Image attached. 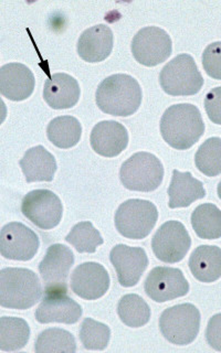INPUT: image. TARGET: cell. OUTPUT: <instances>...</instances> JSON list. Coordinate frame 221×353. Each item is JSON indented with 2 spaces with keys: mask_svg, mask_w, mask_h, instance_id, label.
Returning <instances> with one entry per match:
<instances>
[{
  "mask_svg": "<svg viewBox=\"0 0 221 353\" xmlns=\"http://www.w3.org/2000/svg\"><path fill=\"white\" fill-rule=\"evenodd\" d=\"M164 141L177 150L193 147L204 132V123L193 104H176L167 108L160 121Z\"/></svg>",
  "mask_w": 221,
  "mask_h": 353,
  "instance_id": "1",
  "label": "cell"
},
{
  "mask_svg": "<svg viewBox=\"0 0 221 353\" xmlns=\"http://www.w3.org/2000/svg\"><path fill=\"white\" fill-rule=\"evenodd\" d=\"M95 101L103 113L127 117L141 106L142 88L131 75H110L99 83Z\"/></svg>",
  "mask_w": 221,
  "mask_h": 353,
  "instance_id": "2",
  "label": "cell"
},
{
  "mask_svg": "<svg viewBox=\"0 0 221 353\" xmlns=\"http://www.w3.org/2000/svg\"><path fill=\"white\" fill-rule=\"evenodd\" d=\"M41 296V283L32 270L7 268L0 272V305L5 308H31Z\"/></svg>",
  "mask_w": 221,
  "mask_h": 353,
  "instance_id": "3",
  "label": "cell"
},
{
  "mask_svg": "<svg viewBox=\"0 0 221 353\" xmlns=\"http://www.w3.org/2000/svg\"><path fill=\"white\" fill-rule=\"evenodd\" d=\"M160 83L164 92L171 97H191L202 90L204 79L193 57L184 53L164 66Z\"/></svg>",
  "mask_w": 221,
  "mask_h": 353,
  "instance_id": "4",
  "label": "cell"
},
{
  "mask_svg": "<svg viewBox=\"0 0 221 353\" xmlns=\"http://www.w3.org/2000/svg\"><path fill=\"white\" fill-rule=\"evenodd\" d=\"M157 219V208L154 203L131 199L122 203L116 211L115 228L126 239L143 240L154 229Z\"/></svg>",
  "mask_w": 221,
  "mask_h": 353,
  "instance_id": "5",
  "label": "cell"
},
{
  "mask_svg": "<svg viewBox=\"0 0 221 353\" xmlns=\"http://www.w3.org/2000/svg\"><path fill=\"white\" fill-rule=\"evenodd\" d=\"M119 178L128 190L151 192L163 182V163L153 154L137 152L122 165Z\"/></svg>",
  "mask_w": 221,
  "mask_h": 353,
  "instance_id": "6",
  "label": "cell"
},
{
  "mask_svg": "<svg viewBox=\"0 0 221 353\" xmlns=\"http://www.w3.org/2000/svg\"><path fill=\"white\" fill-rule=\"evenodd\" d=\"M160 332L177 345H191L200 329V312L193 303H180L164 310L160 318Z\"/></svg>",
  "mask_w": 221,
  "mask_h": 353,
  "instance_id": "7",
  "label": "cell"
},
{
  "mask_svg": "<svg viewBox=\"0 0 221 353\" xmlns=\"http://www.w3.org/2000/svg\"><path fill=\"white\" fill-rule=\"evenodd\" d=\"M21 212L39 229L51 230L60 223L64 205L55 192L39 189L31 191L23 198Z\"/></svg>",
  "mask_w": 221,
  "mask_h": 353,
  "instance_id": "8",
  "label": "cell"
},
{
  "mask_svg": "<svg viewBox=\"0 0 221 353\" xmlns=\"http://www.w3.org/2000/svg\"><path fill=\"white\" fill-rule=\"evenodd\" d=\"M133 57L138 63L156 66L171 57L173 43L169 33L158 27L143 28L133 38Z\"/></svg>",
  "mask_w": 221,
  "mask_h": 353,
  "instance_id": "9",
  "label": "cell"
},
{
  "mask_svg": "<svg viewBox=\"0 0 221 353\" xmlns=\"http://www.w3.org/2000/svg\"><path fill=\"white\" fill-rule=\"evenodd\" d=\"M191 235L184 224L178 221H169L160 226L152 240L155 256L169 264L180 262L189 251Z\"/></svg>",
  "mask_w": 221,
  "mask_h": 353,
  "instance_id": "10",
  "label": "cell"
},
{
  "mask_svg": "<svg viewBox=\"0 0 221 353\" xmlns=\"http://www.w3.org/2000/svg\"><path fill=\"white\" fill-rule=\"evenodd\" d=\"M75 264V255L69 248L53 244L39 265L46 292H68V277Z\"/></svg>",
  "mask_w": 221,
  "mask_h": 353,
  "instance_id": "11",
  "label": "cell"
},
{
  "mask_svg": "<svg viewBox=\"0 0 221 353\" xmlns=\"http://www.w3.org/2000/svg\"><path fill=\"white\" fill-rule=\"evenodd\" d=\"M38 235L25 224L11 222L0 232V253L5 259L30 261L38 252Z\"/></svg>",
  "mask_w": 221,
  "mask_h": 353,
  "instance_id": "12",
  "label": "cell"
},
{
  "mask_svg": "<svg viewBox=\"0 0 221 353\" xmlns=\"http://www.w3.org/2000/svg\"><path fill=\"white\" fill-rule=\"evenodd\" d=\"M189 284L182 270L173 268H155L145 281V292L156 303H166L186 296Z\"/></svg>",
  "mask_w": 221,
  "mask_h": 353,
  "instance_id": "13",
  "label": "cell"
},
{
  "mask_svg": "<svg viewBox=\"0 0 221 353\" xmlns=\"http://www.w3.org/2000/svg\"><path fill=\"white\" fill-rule=\"evenodd\" d=\"M110 259L123 287L135 286L148 266V257L144 248H131L124 244L112 248Z\"/></svg>",
  "mask_w": 221,
  "mask_h": 353,
  "instance_id": "14",
  "label": "cell"
},
{
  "mask_svg": "<svg viewBox=\"0 0 221 353\" xmlns=\"http://www.w3.org/2000/svg\"><path fill=\"white\" fill-rule=\"evenodd\" d=\"M110 276L102 265L83 263L75 268L71 276V290L75 295L95 301L103 297L110 288Z\"/></svg>",
  "mask_w": 221,
  "mask_h": 353,
  "instance_id": "15",
  "label": "cell"
},
{
  "mask_svg": "<svg viewBox=\"0 0 221 353\" xmlns=\"http://www.w3.org/2000/svg\"><path fill=\"white\" fill-rule=\"evenodd\" d=\"M82 308L73 301L68 292H46L36 312L40 323H66L72 325L80 320Z\"/></svg>",
  "mask_w": 221,
  "mask_h": 353,
  "instance_id": "16",
  "label": "cell"
},
{
  "mask_svg": "<svg viewBox=\"0 0 221 353\" xmlns=\"http://www.w3.org/2000/svg\"><path fill=\"white\" fill-rule=\"evenodd\" d=\"M35 85V75L25 64L8 63L1 66L0 93L10 101L20 102L30 97Z\"/></svg>",
  "mask_w": 221,
  "mask_h": 353,
  "instance_id": "17",
  "label": "cell"
},
{
  "mask_svg": "<svg viewBox=\"0 0 221 353\" xmlns=\"http://www.w3.org/2000/svg\"><path fill=\"white\" fill-rule=\"evenodd\" d=\"M91 146L103 157H116L127 147L128 132L117 121H104L94 126L91 132Z\"/></svg>",
  "mask_w": 221,
  "mask_h": 353,
  "instance_id": "18",
  "label": "cell"
},
{
  "mask_svg": "<svg viewBox=\"0 0 221 353\" xmlns=\"http://www.w3.org/2000/svg\"><path fill=\"white\" fill-rule=\"evenodd\" d=\"M77 49L79 57L86 62H102L113 50V32L105 25L88 28L79 38Z\"/></svg>",
  "mask_w": 221,
  "mask_h": 353,
  "instance_id": "19",
  "label": "cell"
},
{
  "mask_svg": "<svg viewBox=\"0 0 221 353\" xmlns=\"http://www.w3.org/2000/svg\"><path fill=\"white\" fill-rule=\"evenodd\" d=\"M81 90L75 77L66 73L50 77L44 86V99L53 110H68L77 105Z\"/></svg>",
  "mask_w": 221,
  "mask_h": 353,
  "instance_id": "20",
  "label": "cell"
},
{
  "mask_svg": "<svg viewBox=\"0 0 221 353\" xmlns=\"http://www.w3.org/2000/svg\"><path fill=\"white\" fill-rule=\"evenodd\" d=\"M171 209L187 208L193 202L206 196V190L202 181L191 176V172L173 171L171 185L169 188Z\"/></svg>",
  "mask_w": 221,
  "mask_h": 353,
  "instance_id": "21",
  "label": "cell"
},
{
  "mask_svg": "<svg viewBox=\"0 0 221 353\" xmlns=\"http://www.w3.org/2000/svg\"><path fill=\"white\" fill-rule=\"evenodd\" d=\"M20 167L27 182L52 181L57 161L52 154L42 146L29 149L20 160Z\"/></svg>",
  "mask_w": 221,
  "mask_h": 353,
  "instance_id": "22",
  "label": "cell"
},
{
  "mask_svg": "<svg viewBox=\"0 0 221 353\" xmlns=\"http://www.w3.org/2000/svg\"><path fill=\"white\" fill-rule=\"evenodd\" d=\"M189 268L195 279L202 283H213L221 277V248L200 245L189 259Z\"/></svg>",
  "mask_w": 221,
  "mask_h": 353,
  "instance_id": "23",
  "label": "cell"
},
{
  "mask_svg": "<svg viewBox=\"0 0 221 353\" xmlns=\"http://www.w3.org/2000/svg\"><path fill=\"white\" fill-rule=\"evenodd\" d=\"M49 141L61 149H69L80 141L82 126L72 116H59L50 121L47 130Z\"/></svg>",
  "mask_w": 221,
  "mask_h": 353,
  "instance_id": "24",
  "label": "cell"
},
{
  "mask_svg": "<svg viewBox=\"0 0 221 353\" xmlns=\"http://www.w3.org/2000/svg\"><path fill=\"white\" fill-rule=\"evenodd\" d=\"M191 226L200 239L221 237V211L213 203L200 204L191 214Z\"/></svg>",
  "mask_w": 221,
  "mask_h": 353,
  "instance_id": "25",
  "label": "cell"
},
{
  "mask_svg": "<svg viewBox=\"0 0 221 353\" xmlns=\"http://www.w3.org/2000/svg\"><path fill=\"white\" fill-rule=\"evenodd\" d=\"M30 338V328L26 320L16 317L0 319V350H20L26 347Z\"/></svg>",
  "mask_w": 221,
  "mask_h": 353,
  "instance_id": "26",
  "label": "cell"
},
{
  "mask_svg": "<svg viewBox=\"0 0 221 353\" xmlns=\"http://www.w3.org/2000/svg\"><path fill=\"white\" fill-rule=\"evenodd\" d=\"M117 314L122 323L132 328L143 327L151 319V308L146 301L136 294H128L121 298Z\"/></svg>",
  "mask_w": 221,
  "mask_h": 353,
  "instance_id": "27",
  "label": "cell"
},
{
  "mask_svg": "<svg viewBox=\"0 0 221 353\" xmlns=\"http://www.w3.org/2000/svg\"><path fill=\"white\" fill-rule=\"evenodd\" d=\"M35 351L37 353H73L77 351V342L69 331L50 328L39 334Z\"/></svg>",
  "mask_w": 221,
  "mask_h": 353,
  "instance_id": "28",
  "label": "cell"
},
{
  "mask_svg": "<svg viewBox=\"0 0 221 353\" xmlns=\"http://www.w3.org/2000/svg\"><path fill=\"white\" fill-rule=\"evenodd\" d=\"M66 241L79 253H95L97 248L104 242L99 232L88 221L73 226L69 234L66 235Z\"/></svg>",
  "mask_w": 221,
  "mask_h": 353,
  "instance_id": "29",
  "label": "cell"
},
{
  "mask_svg": "<svg viewBox=\"0 0 221 353\" xmlns=\"http://www.w3.org/2000/svg\"><path fill=\"white\" fill-rule=\"evenodd\" d=\"M195 163L198 170L207 176L221 174V138H209L199 147L195 156Z\"/></svg>",
  "mask_w": 221,
  "mask_h": 353,
  "instance_id": "30",
  "label": "cell"
},
{
  "mask_svg": "<svg viewBox=\"0 0 221 353\" xmlns=\"http://www.w3.org/2000/svg\"><path fill=\"white\" fill-rule=\"evenodd\" d=\"M110 330L108 325L92 318L83 320L80 329V340L88 350H104L108 347Z\"/></svg>",
  "mask_w": 221,
  "mask_h": 353,
  "instance_id": "31",
  "label": "cell"
},
{
  "mask_svg": "<svg viewBox=\"0 0 221 353\" xmlns=\"http://www.w3.org/2000/svg\"><path fill=\"white\" fill-rule=\"evenodd\" d=\"M204 71L215 80H221V41L209 44L202 53Z\"/></svg>",
  "mask_w": 221,
  "mask_h": 353,
  "instance_id": "32",
  "label": "cell"
},
{
  "mask_svg": "<svg viewBox=\"0 0 221 353\" xmlns=\"http://www.w3.org/2000/svg\"><path fill=\"white\" fill-rule=\"evenodd\" d=\"M204 108L213 124L221 125V88H215L204 97Z\"/></svg>",
  "mask_w": 221,
  "mask_h": 353,
  "instance_id": "33",
  "label": "cell"
},
{
  "mask_svg": "<svg viewBox=\"0 0 221 353\" xmlns=\"http://www.w3.org/2000/svg\"><path fill=\"white\" fill-rule=\"evenodd\" d=\"M206 338L210 347L217 351H221V314H215L210 318L206 330Z\"/></svg>",
  "mask_w": 221,
  "mask_h": 353,
  "instance_id": "34",
  "label": "cell"
},
{
  "mask_svg": "<svg viewBox=\"0 0 221 353\" xmlns=\"http://www.w3.org/2000/svg\"><path fill=\"white\" fill-rule=\"evenodd\" d=\"M217 191H218V196L219 198H220L221 200V181L219 182L218 189H217Z\"/></svg>",
  "mask_w": 221,
  "mask_h": 353,
  "instance_id": "35",
  "label": "cell"
}]
</instances>
